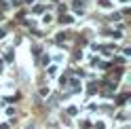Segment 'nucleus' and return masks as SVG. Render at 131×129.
<instances>
[{
  "mask_svg": "<svg viewBox=\"0 0 131 129\" xmlns=\"http://www.w3.org/2000/svg\"><path fill=\"white\" fill-rule=\"evenodd\" d=\"M55 72H57V68H55V66H51V68H49V76H53Z\"/></svg>",
  "mask_w": 131,
  "mask_h": 129,
  "instance_id": "6",
  "label": "nucleus"
},
{
  "mask_svg": "<svg viewBox=\"0 0 131 129\" xmlns=\"http://www.w3.org/2000/svg\"><path fill=\"white\" fill-rule=\"evenodd\" d=\"M127 98H129L127 93H123V95H118V100H116V102H118V106H121V104H125V102H127Z\"/></svg>",
  "mask_w": 131,
  "mask_h": 129,
  "instance_id": "4",
  "label": "nucleus"
},
{
  "mask_svg": "<svg viewBox=\"0 0 131 129\" xmlns=\"http://www.w3.org/2000/svg\"><path fill=\"white\" fill-rule=\"evenodd\" d=\"M2 36H4V30H0V38H2Z\"/></svg>",
  "mask_w": 131,
  "mask_h": 129,
  "instance_id": "7",
  "label": "nucleus"
},
{
  "mask_svg": "<svg viewBox=\"0 0 131 129\" xmlns=\"http://www.w3.org/2000/svg\"><path fill=\"white\" fill-rule=\"evenodd\" d=\"M76 112H78V108H74V106H72V108H68V114H72V116H74Z\"/></svg>",
  "mask_w": 131,
  "mask_h": 129,
  "instance_id": "5",
  "label": "nucleus"
},
{
  "mask_svg": "<svg viewBox=\"0 0 131 129\" xmlns=\"http://www.w3.org/2000/svg\"><path fill=\"white\" fill-rule=\"evenodd\" d=\"M59 21H61V23H66V26H68V23H72L74 19H72L70 15H61V17H59Z\"/></svg>",
  "mask_w": 131,
  "mask_h": 129,
  "instance_id": "2",
  "label": "nucleus"
},
{
  "mask_svg": "<svg viewBox=\"0 0 131 129\" xmlns=\"http://www.w3.org/2000/svg\"><path fill=\"white\" fill-rule=\"evenodd\" d=\"M0 72H2V59H0Z\"/></svg>",
  "mask_w": 131,
  "mask_h": 129,
  "instance_id": "8",
  "label": "nucleus"
},
{
  "mask_svg": "<svg viewBox=\"0 0 131 129\" xmlns=\"http://www.w3.org/2000/svg\"><path fill=\"white\" fill-rule=\"evenodd\" d=\"M74 9H76L78 13H83V11H85V2H83V0H74Z\"/></svg>",
  "mask_w": 131,
  "mask_h": 129,
  "instance_id": "1",
  "label": "nucleus"
},
{
  "mask_svg": "<svg viewBox=\"0 0 131 129\" xmlns=\"http://www.w3.org/2000/svg\"><path fill=\"white\" fill-rule=\"evenodd\" d=\"M100 6H102V9H110L112 2H110V0H100Z\"/></svg>",
  "mask_w": 131,
  "mask_h": 129,
  "instance_id": "3",
  "label": "nucleus"
}]
</instances>
